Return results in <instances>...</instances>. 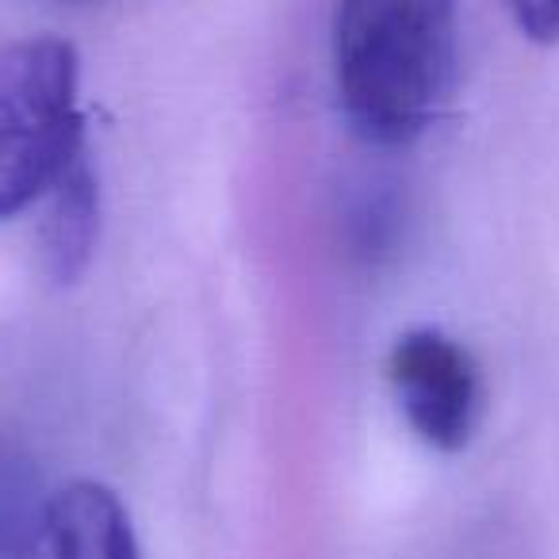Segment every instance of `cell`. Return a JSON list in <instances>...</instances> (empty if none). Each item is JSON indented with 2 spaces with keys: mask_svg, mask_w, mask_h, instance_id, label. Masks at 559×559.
Wrapping results in <instances>:
<instances>
[{
  "mask_svg": "<svg viewBox=\"0 0 559 559\" xmlns=\"http://www.w3.org/2000/svg\"><path fill=\"white\" fill-rule=\"evenodd\" d=\"M456 78V0H337L334 88L360 142L411 146L449 108Z\"/></svg>",
  "mask_w": 559,
  "mask_h": 559,
  "instance_id": "obj_1",
  "label": "cell"
},
{
  "mask_svg": "<svg viewBox=\"0 0 559 559\" xmlns=\"http://www.w3.org/2000/svg\"><path fill=\"white\" fill-rule=\"evenodd\" d=\"M399 411L437 452H460L483 418V376L475 357L437 326L399 334L388 357Z\"/></svg>",
  "mask_w": 559,
  "mask_h": 559,
  "instance_id": "obj_3",
  "label": "cell"
},
{
  "mask_svg": "<svg viewBox=\"0 0 559 559\" xmlns=\"http://www.w3.org/2000/svg\"><path fill=\"white\" fill-rule=\"evenodd\" d=\"M81 62L66 39L0 43V223L47 195L85 150Z\"/></svg>",
  "mask_w": 559,
  "mask_h": 559,
  "instance_id": "obj_2",
  "label": "cell"
},
{
  "mask_svg": "<svg viewBox=\"0 0 559 559\" xmlns=\"http://www.w3.org/2000/svg\"><path fill=\"white\" fill-rule=\"evenodd\" d=\"M506 9L528 43H559V0H506Z\"/></svg>",
  "mask_w": 559,
  "mask_h": 559,
  "instance_id": "obj_6",
  "label": "cell"
},
{
  "mask_svg": "<svg viewBox=\"0 0 559 559\" xmlns=\"http://www.w3.org/2000/svg\"><path fill=\"white\" fill-rule=\"evenodd\" d=\"M20 559H142V551L116 490L78 479L47 498Z\"/></svg>",
  "mask_w": 559,
  "mask_h": 559,
  "instance_id": "obj_4",
  "label": "cell"
},
{
  "mask_svg": "<svg viewBox=\"0 0 559 559\" xmlns=\"http://www.w3.org/2000/svg\"><path fill=\"white\" fill-rule=\"evenodd\" d=\"M39 257L55 284H78L93 264L100 241V180L88 162V146L62 169L39 200Z\"/></svg>",
  "mask_w": 559,
  "mask_h": 559,
  "instance_id": "obj_5",
  "label": "cell"
}]
</instances>
